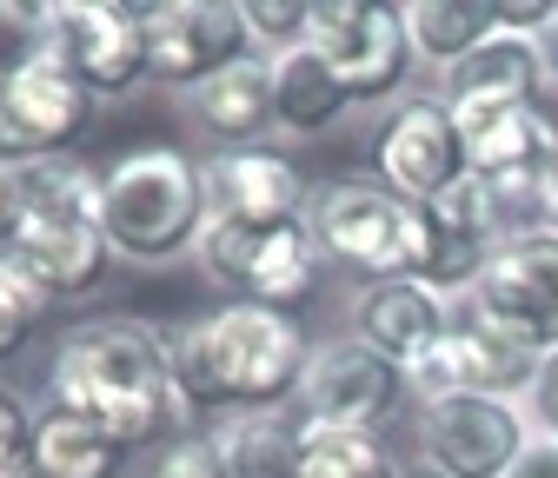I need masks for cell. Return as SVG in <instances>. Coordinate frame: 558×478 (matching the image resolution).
<instances>
[{
	"label": "cell",
	"instance_id": "12",
	"mask_svg": "<svg viewBox=\"0 0 558 478\" xmlns=\"http://www.w3.org/2000/svg\"><path fill=\"white\" fill-rule=\"evenodd\" d=\"M379 180L386 193H399L405 207H439L446 193H459L472 180L465 167V140L446 100H405L386 133H379Z\"/></svg>",
	"mask_w": 558,
	"mask_h": 478
},
{
	"label": "cell",
	"instance_id": "37",
	"mask_svg": "<svg viewBox=\"0 0 558 478\" xmlns=\"http://www.w3.org/2000/svg\"><path fill=\"white\" fill-rule=\"evenodd\" d=\"M0 478H34V465H14V471H0Z\"/></svg>",
	"mask_w": 558,
	"mask_h": 478
},
{
	"label": "cell",
	"instance_id": "9",
	"mask_svg": "<svg viewBox=\"0 0 558 478\" xmlns=\"http://www.w3.org/2000/svg\"><path fill=\"white\" fill-rule=\"evenodd\" d=\"M34 47L66 81H81L94 100L147 81V34H140V14L113 8V0H60Z\"/></svg>",
	"mask_w": 558,
	"mask_h": 478
},
{
	"label": "cell",
	"instance_id": "22",
	"mask_svg": "<svg viewBox=\"0 0 558 478\" xmlns=\"http://www.w3.org/2000/svg\"><path fill=\"white\" fill-rule=\"evenodd\" d=\"M193 113H199L206 133H220V140H233V147H253L272 126V60L266 53L233 60L220 81H206L193 94Z\"/></svg>",
	"mask_w": 558,
	"mask_h": 478
},
{
	"label": "cell",
	"instance_id": "1",
	"mask_svg": "<svg viewBox=\"0 0 558 478\" xmlns=\"http://www.w3.org/2000/svg\"><path fill=\"white\" fill-rule=\"evenodd\" d=\"M160 359H167V379L180 399V419L206 426L227 405L266 413V405L293 399L313 366V346L293 312L227 306L214 319H180L173 332H160Z\"/></svg>",
	"mask_w": 558,
	"mask_h": 478
},
{
	"label": "cell",
	"instance_id": "5",
	"mask_svg": "<svg viewBox=\"0 0 558 478\" xmlns=\"http://www.w3.org/2000/svg\"><path fill=\"white\" fill-rule=\"evenodd\" d=\"M193 259L206 266V280L233 286L240 306L293 312L319 286V240H313L306 220H287V226H227V220H206Z\"/></svg>",
	"mask_w": 558,
	"mask_h": 478
},
{
	"label": "cell",
	"instance_id": "24",
	"mask_svg": "<svg viewBox=\"0 0 558 478\" xmlns=\"http://www.w3.org/2000/svg\"><path fill=\"white\" fill-rule=\"evenodd\" d=\"M405 34H412V53L439 60L446 74L499 34V0H412L405 8Z\"/></svg>",
	"mask_w": 558,
	"mask_h": 478
},
{
	"label": "cell",
	"instance_id": "18",
	"mask_svg": "<svg viewBox=\"0 0 558 478\" xmlns=\"http://www.w3.org/2000/svg\"><path fill=\"white\" fill-rule=\"evenodd\" d=\"M426 213V253H418V272L412 280L426 293H465L485 280V266L499 253V233H493V213H485V193L478 180H465L459 193H446L439 207H418Z\"/></svg>",
	"mask_w": 558,
	"mask_h": 478
},
{
	"label": "cell",
	"instance_id": "15",
	"mask_svg": "<svg viewBox=\"0 0 558 478\" xmlns=\"http://www.w3.org/2000/svg\"><path fill=\"white\" fill-rule=\"evenodd\" d=\"M405 372L379 353H366L360 339L319 346L306 379H300V405H306V432H373L392 405H399Z\"/></svg>",
	"mask_w": 558,
	"mask_h": 478
},
{
	"label": "cell",
	"instance_id": "16",
	"mask_svg": "<svg viewBox=\"0 0 558 478\" xmlns=\"http://www.w3.org/2000/svg\"><path fill=\"white\" fill-rule=\"evenodd\" d=\"M452 120H459L472 180L558 173V126L532 100H465V107H452Z\"/></svg>",
	"mask_w": 558,
	"mask_h": 478
},
{
	"label": "cell",
	"instance_id": "29",
	"mask_svg": "<svg viewBox=\"0 0 558 478\" xmlns=\"http://www.w3.org/2000/svg\"><path fill=\"white\" fill-rule=\"evenodd\" d=\"M154 478H233V471H227V452H220L214 432H180L154 458Z\"/></svg>",
	"mask_w": 558,
	"mask_h": 478
},
{
	"label": "cell",
	"instance_id": "33",
	"mask_svg": "<svg viewBox=\"0 0 558 478\" xmlns=\"http://www.w3.org/2000/svg\"><path fill=\"white\" fill-rule=\"evenodd\" d=\"M21 226V167H0V240H14Z\"/></svg>",
	"mask_w": 558,
	"mask_h": 478
},
{
	"label": "cell",
	"instance_id": "7",
	"mask_svg": "<svg viewBox=\"0 0 558 478\" xmlns=\"http://www.w3.org/2000/svg\"><path fill=\"white\" fill-rule=\"evenodd\" d=\"M306 47L339 74V87L360 100H386L405 87L412 74V34H405V14L386 8V0H319L313 8V27H306Z\"/></svg>",
	"mask_w": 558,
	"mask_h": 478
},
{
	"label": "cell",
	"instance_id": "19",
	"mask_svg": "<svg viewBox=\"0 0 558 478\" xmlns=\"http://www.w3.org/2000/svg\"><path fill=\"white\" fill-rule=\"evenodd\" d=\"M446 332H452V319H446L439 293H426L418 280H373V286L353 299V339H360L366 353L392 359L399 372H405L412 359H426Z\"/></svg>",
	"mask_w": 558,
	"mask_h": 478
},
{
	"label": "cell",
	"instance_id": "13",
	"mask_svg": "<svg viewBox=\"0 0 558 478\" xmlns=\"http://www.w3.org/2000/svg\"><path fill=\"white\" fill-rule=\"evenodd\" d=\"M532 372H538V353L506 339L499 326H485V319L452 326L426 359L405 366V379H418L426 405L433 399H525Z\"/></svg>",
	"mask_w": 558,
	"mask_h": 478
},
{
	"label": "cell",
	"instance_id": "26",
	"mask_svg": "<svg viewBox=\"0 0 558 478\" xmlns=\"http://www.w3.org/2000/svg\"><path fill=\"white\" fill-rule=\"evenodd\" d=\"M405 465L373 432H306L300 478H399Z\"/></svg>",
	"mask_w": 558,
	"mask_h": 478
},
{
	"label": "cell",
	"instance_id": "21",
	"mask_svg": "<svg viewBox=\"0 0 558 478\" xmlns=\"http://www.w3.org/2000/svg\"><path fill=\"white\" fill-rule=\"evenodd\" d=\"M353 107V94L339 87V74L313 53V47H287L272 60V126L300 133V140H313V133L339 126V113Z\"/></svg>",
	"mask_w": 558,
	"mask_h": 478
},
{
	"label": "cell",
	"instance_id": "36",
	"mask_svg": "<svg viewBox=\"0 0 558 478\" xmlns=\"http://www.w3.org/2000/svg\"><path fill=\"white\" fill-rule=\"evenodd\" d=\"M399 478H446V471H439V465H433V458H418V465H405V471H399Z\"/></svg>",
	"mask_w": 558,
	"mask_h": 478
},
{
	"label": "cell",
	"instance_id": "32",
	"mask_svg": "<svg viewBox=\"0 0 558 478\" xmlns=\"http://www.w3.org/2000/svg\"><path fill=\"white\" fill-rule=\"evenodd\" d=\"M506 478H558V439H532Z\"/></svg>",
	"mask_w": 558,
	"mask_h": 478
},
{
	"label": "cell",
	"instance_id": "6",
	"mask_svg": "<svg viewBox=\"0 0 558 478\" xmlns=\"http://www.w3.org/2000/svg\"><path fill=\"white\" fill-rule=\"evenodd\" d=\"M306 226H313L319 253L373 272V280H412L418 253H426V213L405 207V199L386 193V186H366V180L326 186L313 199Z\"/></svg>",
	"mask_w": 558,
	"mask_h": 478
},
{
	"label": "cell",
	"instance_id": "10",
	"mask_svg": "<svg viewBox=\"0 0 558 478\" xmlns=\"http://www.w3.org/2000/svg\"><path fill=\"white\" fill-rule=\"evenodd\" d=\"M147 34V74L167 87H206L220 81L233 60H246V14L240 0H160V8H133Z\"/></svg>",
	"mask_w": 558,
	"mask_h": 478
},
{
	"label": "cell",
	"instance_id": "20",
	"mask_svg": "<svg viewBox=\"0 0 558 478\" xmlns=\"http://www.w3.org/2000/svg\"><path fill=\"white\" fill-rule=\"evenodd\" d=\"M538 81H545V53L532 34H512L499 27L485 47H472L452 74H446V107H465V100H538Z\"/></svg>",
	"mask_w": 558,
	"mask_h": 478
},
{
	"label": "cell",
	"instance_id": "27",
	"mask_svg": "<svg viewBox=\"0 0 558 478\" xmlns=\"http://www.w3.org/2000/svg\"><path fill=\"white\" fill-rule=\"evenodd\" d=\"M53 299L34 286V272L21 266V259H8L0 253V366H8L27 339H34V326H40V312H47Z\"/></svg>",
	"mask_w": 558,
	"mask_h": 478
},
{
	"label": "cell",
	"instance_id": "35",
	"mask_svg": "<svg viewBox=\"0 0 558 478\" xmlns=\"http://www.w3.org/2000/svg\"><path fill=\"white\" fill-rule=\"evenodd\" d=\"M545 233H551V240H558V173H551V180H545Z\"/></svg>",
	"mask_w": 558,
	"mask_h": 478
},
{
	"label": "cell",
	"instance_id": "30",
	"mask_svg": "<svg viewBox=\"0 0 558 478\" xmlns=\"http://www.w3.org/2000/svg\"><path fill=\"white\" fill-rule=\"evenodd\" d=\"M34 426H40V413H27V399L0 385V471L34 465Z\"/></svg>",
	"mask_w": 558,
	"mask_h": 478
},
{
	"label": "cell",
	"instance_id": "34",
	"mask_svg": "<svg viewBox=\"0 0 558 478\" xmlns=\"http://www.w3.org/2000/svg\"><path fill=\"white\" fill-rule=\"evenodd\" d=\"M538 53H545V74L558 81V14H551V27L538 34Z\"/></svg>",
	"mask_w": 558,
	"mask_h": 478
},
{
	"label": "cell",
	"instance_id": "8",
	"mask_svg": "<svg viewBox=\"0 0 558 478\" xmlns=\"http://www.w3.org/2000/svg\"><path fill=\"white\" fill-rule=\"evenodd\" d=\"M94 126V94L34 47L0 74V167H40Z\"/></svg>",
	"mask_w": 558,
	"mask_h": 478
},
{
	"label": "cell",
	"instance_id": "31",
	"mask_svg": "<svg viewBox=\"0 0 558 478\" xmlns=\"http://www.w3.org/2000/svg\"><path fill=\"white\" fill-rule=\"evenodd\" d=\"M525 419L538 426V439H558V346L538 353V372H532V392H525Z\"/></svg>",
	"mask_w": 558,
	"mask_h": 478
},
{
	"label": "cell",
	"instance_id": "17",
	"mask_svg": "<svg viewBox=\"0 0 558 478\" xmlns=\"http://www.w3.org/2000/svg\"><path fill=\"white\" fill-rule=\"evenodd\" d=\"M206 220L227 226H287L306 220V180L266 147H233L206 167Z\"/></svg>",
	"mask_w": 558,
	"mask_h": 478
},
{
	"label": "cell",
	"instance_id": "2",
	"mask_svg": "<svg viewBox=\"0 0 558 478\" xmlns=\"http://www.w3.org/2000/svg\"><path fill=\"white\" fill-rule=\"evenodd\" d=\"M53 405H74L94 426H107L126 452L154 445L167 426H180V399L160 359V332L147 326H74L53 353Z\"/></svg>",
	"mask_w": 558,
	"mask_h": 478
},
{
	"label": "cell",
	"instance_id": "25",
	"mask_svg": "<svg viewBox=\"0 0 558 478\" xmlns=\"http://www.w3.org/2000/svg\"><path fill=\"white\" fill-rule=\"evenodd\" d=\"M220 452H227L233 478H300L306 432H293L287 419H272V413H246V419H233L220 432Z\"/></svg>",
	"mask_w": 558,
	"mask_h": 478
},
{
	"label": "cell",
	"instance_id": "14",
	"mask_svg": "<svg viewBox=\"0 0 558 478\" xmlns=\"http://www.w3.org/2000/svg\"><path fill=\"white\" fill-rule=\"evenodd\" d=\"M532 445L519 399H433L426 405V458L446 478H506Z\"/></svg>",
	"mask_w": 558,
	"mask_h": 478
},
{
	"label": "cell",
	"instance_id": "4",
	"mask_svg": "<svg viewBox=\"0 0 558 478\" xmlns=\"http://www.w3.org/2000/svg\"><path fill=\"white\" fill-rule=\"evenodd\" d=\"M107 246L133 266H167L206 233V167L180 147H133L100 173Z\"/></svg>",
	"mask_w": 558,
	"mask_h": 478
},
{
	"label": "cell",
	"instance_id": "11",
	"mask_svg": "<svg viewBox=\"0 0 558 478\" xmlns=\"http://www.w3.org/2000/svg\"><path fill=\"white\" fill-rule=\"evenodd\" d=\"M472 319L499 326L532 353H551L558 346V240L551 233L506 240L485 266V280L472 286Z\"/></svg>",
	"mask_w": 558,
	"mask_h": 478
},
{
	"label": "cell",
	"instance_id": "28",
	"mask_svg": "<svg viewBox=\"0 0 558 478\" xmlns=\"http://www.w3.org/2000/svg\"><path fill=\"white\" fill-rule=\"evenodd\" d=\"M240 14H246L253 40H266L272 53H287V47H306L313 0H240Z\"/></svg>",
	"mask_w": 558,
	"mask_h": 478
},
{
	"label": "cell",
	"instance_id": "3",
	"mask_svg": "<svg viewBox=\"0 0 558 478\" xmlns=\"http://www.w3.org/2000/svg\"><path fill=\"white\" fill-rule=\"evenodd\" d=\"M8 259L34 272L47 299H87L107 266V226H100V180L81 160H40L21 167V226L8 240Z\"/></svg>",
	"mask_w": 558,
	"mask_h": 478
},
{
	"label": "cell",
	"instance_id": "23",
	"mask_svg": "<svg viewBox=\"0 0 558 478\" xmlns=\"http://www.w3.org/2000/svg\"><path fill=\"white\" fill-rule=\"evenodd\" d=\"M126 445L74 405H47L34 426V478H113Z\"/></svg>",
	"mask_w": 558,
	"mask_h": 478
}]
</instances>
